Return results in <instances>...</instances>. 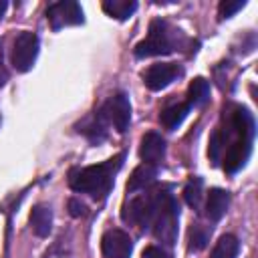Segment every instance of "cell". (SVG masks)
<instances>
[{
	"instance_id": "cell-1",
	"label": "cell",
	"mask_w": 258,
	"mask_h": 258,
	"mask_svg": "<svg viewBox=\"0 0 258 258\" xmlns=\"http://www.w3.org/2000/svg\"><path fill=\"white\" fill-rule=\"evenodd\" d=\"M121 161H123V155H117V157H113V159H109L105 163L89 165V167L71 171L69 173L71 189L81 191V194H89L95 200L105 198L107 191L111 189L115 171L121 167Z\"/></svg>"
},
{
	"instance_id": "cell-2",
	"label": "cell",
	"mask_w": 258,
	"mask_h": 258,
	"mask_svg": "<svg viewBox=\"0 0 258 258\" xmlns=\"http://www.w3.org/2000/svg\"><path fill=\"white\" fill-rule=\"evenodd\" d=\"M157 202H155V214H153V234L159 242L165 246H173L177 240V220H179V208L175 198L167 189H155Z\"/></svg>"
},
{
	"instance_id": "cell-3",
	"label": "cell",
	"mask_w": 258,
	"mask_h": 258,
	"mask_svg": "<svg viewBox=\"0 0 258 258\" xmlns=\"http://www.w3.org/2000/svg\"><path fill=\"white\" fill-rule=\"evenodd\" d=\"M179 32V30H177ZM167 22L163 20H151L147 36L135 44V56L145 58V56H159V54H169L175 50V34H177Z\"/></svg>"
},
{
	"instance_id": "cell-4",
	"label": "cell",
	"mask_w": 258,
	"mask_h": 258,
	"mask_svg": "<svg viewBox=\"0 0 258 258\" xmlns=\"http://www.w3.org/2000/svg\"><path fill=\"white\" fill-rule=\"evenodd\" d=\"M155 202H157V194L155 191L129 200L123 206V212H121L123 222L131 224V226H141V228L151 226L153 214H155Z\"/></svg>"
},
{
	"instance_id": "cell-5",
	"label": "cell",
	"mask_w": 258,
	"mask_h": 258,
	"mask_svg": "<svg viewBox=\"0 0 258 258\" xmlns=\"http://www.w3.org/2000/svg\"><path fill=\"white\" fill-rule=\"evenodd\" d=\"M36 54H38V36L30 30L20 32L12 42V54H10L12 67L18 73H26L32 69Z\"/></svg>"
},
{
	"instance_id": "cell-6",
	"label": "cell",
	"mask_w": 258,
	"mask_h": 258,
	"mask_svg": "<svg viewBox=\"0 0 258 258\" xmlns=\"http://www.w3.org/2000/svg\"><path fill=\"white\" fill-rule=\"evenodd\" d=\"M46 18L52 30H60L64 26H75V24L85 22L83 8L75 0H60V2L50 4L46 10Z\"/></svg>"
},
{
	"instance_id": "cell-7",
	"label": "cell",
	"mask_w": 258,
	"mask_h": 258,
	"mask_svg": "<svg viewBox=\"0 0 258 258\" xmlns=\"http://www.w3.org/2000/svg\"><path fill=\"white\" fill-rule=\"evenodd\" d=\"M107 123L115 127L117 133H125L131 121V105L125 93H115L107 99V103L101 107Z\"/></svg>"
},
{
	"instance_id": "cell-8",
	"label": "cell",
	"mask_w": 258,
	"mask_h": 258,
	"mask_svg": "<svg viewBox=\"0 0 258 258\" xmlns=\"http://www.w3.org/2000/svg\"><path fill=\"white\" fill-rule=\"evenodd\" d=\"M101 252L105 258H129L133 252V240L125 230L111 228L101 238Z\"/></svg>"
},
{
	"instance_id": "cell-9",
	"label": "cell",
	"mask_w": 258,
	"mask_h": 258,
	"mask_svg": "<svg viewBox=\"0 0 258 258\" xmlns=\"http://www.w3.org/2000/svg\"><path fill=\"white\" fill-rule=\"evenodd\" d=\"M179 75L181 69L175 62H155L143 73V83L149 91H161L169 87Z\"/></svg>"
},
{
	"instance_id": "cell-10",
	"label": "cell",
	"mask_w": 258,
	"mask_h": 258,
	"mask_svg": "<svg viewBox=\"0 0 258 258\" xmlns=\"http://www.w3.org/2000/svg\"><path fill=\"white\" fill-rule=\"evenodd\" d=\"M165 155V141L159 133L155 131H149L141 137V143H139V157L143 159V163H159Z\"/></svg>"
},
{
	"instance_id": "cell-11",
	"label": "cell",
	"mask_w": 258,
	"mask_h": 258,
	"mask_svg": "<svg viewBox=\"0 0 258 258\" xmlns=\"http://www.w3.org/2000/svg\"><path fill=\"white\" fill-rule=\"evenodd\" d=\"M250 149H252V139H244V137H240L232 145H228L226 155H224V169L230 171V173L238 171L246 163V159L250 155Z\"/></svg>"
},
{
	"instance_id": "cell-12",
	"label": "cell",
	"mask_w": 258,
	"mask_h": 258,
	"mask_svg": "<svg viewBox=\"0 0 258 258\" xmlns=\"http://www.w3.org/2000/svg\"><path fill=\"white\" fill-rule=\"evenodd\" d=\"M30 228L38 238H46L52 230V212L48 206H34L30 212Z\"/></svg>"
},
{
	"instance_id": "cell-13",
	"label": "cell",
	"mask_w": 258,
	"mask_h": 258,
	"mask_svg": "<svg viewBox=\"0 0 258 258\" xmlns=\"http://www.w3.org/2000/svg\"><path fill=\"white\" fill-rule=\"evenodd\" d=\"M228 204H230L228 191H224V189H220V187L210 189L208 202H206V214H208V218H210L212 222L222 220V216H224L226 210H228Z\"/></svg>"
},
{
	"instance_id": "cell-14",
	"label": "cell",
	"mask_w": 258,
	"mask_h": 258,
	"mask_svg": "<svg viewBox=\"0 0 258 258\" xmlns=\"http://www.w3.org/2000/svg\"><path fill=\"white\" fill-rule=\"evenodd\" d=\"M157 177V167L151 165V163H141L133 169V173L129 175V181H127V191L133 194L137 189H143L147 187L149 183H153V179Z\"/></svg>"
},
{
	"instance_id": "cell-15",
	"label": "cell",
	"mask_w": 258,
	"mask_h": 258,
	"mask_svg": "<svg viewBox=\"0 0 258 258\" xmlns=\"http://www.w3.org/2000/svg\"><path fill=\"white\" fill-rule=\"evenodd\" d=\"M81 129L79 131H83L91 141H103L105 139V135H107V119H105V115H103V111L99 109L97 113H93L91 117H87L81 125H79Z\"/></svg>"
},
{
	"instance_id": "cell-16",
	"label": "cell",
	"mask_w": 258,
	"mask_h": 258,
	"mask_svg": "<svg viewBox=\"0 0 258 258\" xmlns=\"http://www.w3.org/2000/svg\"><path fill=\"white\" fill-rule=\"evenodd\" d=\"M189 109H191V107H189L187 103H173V105H169V107H165V109L161 111L159 121H161V125H163L165 129H175V127L187 117Z\"/></svg>"
},
{
	"instance_id": "cell-17",
	"label": "cell",
	"mask_w": 258,
	"mask_h": 258,
	"mask_svg": "<svg viewBox=\"0 0 258 258\" xmlns=\"http://www.w3.org/2000/svg\"><path fill=\"white\" fill-rule=\"evenodd\" d=\"M103 10L111 18L127 20L137 10V2H133V0H105L103 2Z\"/></svg>"
},
{
	"instance_id": "cell-18",
	"label": "cell",
	"mask_w": 258,
	"mask_h": 258,
	"mask_svg": "<svg viewBox=\"0 0 258 258\" xmlns=\"http://www.w3.org/2000/svg\"><path fill=\"white\" fill-rule=\"evenodd\" d=\"M210 97V83L202 77H196L187 87V105L189 107H202Z\"/></svg>"
},
{
	"instance_id": "cell-19",
	"label": "cell",
	"mask_w": 258,
	"mask_h": 258,
	"mask_svg": "<svg viewBox=\"0 0 258 258\" xmlns=\"http://www.w3.org/2000/svg\"><path fill=\"white\" fill-rule=\"evenodd\" d=\"M238 250H240L238 238L232 236V234H224V236H220V240L216 242V246H214L210 258H236V256H238Z\"/></svg>"
},
{
	"instance_id": "cell-20",
	"label": "cell",
	"mask_w": 258,
	"mask_h": 258,
	"mask_svg": "<svg viewBox=\"0 0 258 258\" xmlns=\"http://www.w3.org/2000/svg\"><path fill=\"white\" fill-rule=\"evenodd\" d=\"M202 198H204V183H202L200 177H191V179L185 183V187H183V200H185V204H187L189 208L200 210Z\"/></svg>"
},
{
	"instance_id": "cell-21",
	"label": "cell",
	"mask_w": 258,
	"mask_h": 258,
	"mask_svg": "<svg viewBox=\"0 0 258 258\" xmlns=\"http://www.w3.org/2000/svg\"><path fill=\"white\" fill-rule=\"evenodd\" d=\"M208 240H210V230L206 226H202V224H191V228L187 232L189 250H194V252L204 250L206 244H208Z\"/></svg>"
},
{
	"instance_id": "cell-22",
	"label": "cell",
	"mask_w": 258,
	"mask_h": 258,
	"mask_svg": "<svg viewBox=\"0 0 258 258\" xmlns=\"http://www.w3.org/2000/svg\"><path fill=\"white\" fill-rule=\"evenodd\" d=\"M224 149H226V139H224L222 131L216 129V131L212 133V139H210V149H208L210 159H212L214 163H218L220 157H222V153H224Z\"/></svg>"
},
{
	"instance_id": "cell-23",
	"label": "cell",
	"mask_w": 258,
	"mask_h": 258,
	"mask_svg": "<svg viewBox=\"0 0 258 258\" xmlns=\"http://www.w3.org/2000/svg\"><path fill=\"white\" fill-rule=\"evenodd\" d=\"M244 6H246L244 0H222L220 6H218L220 18H230V16H234L238 10H242Z\"/></svg>"
},
{
	"instance_id": "cell-24",
	"label": "cell",
	"mask_w": 258,
	"mask_h": 258,
	"mask_svg": "<svg viewBox=\"0 0 258 258\" xmlns=\"http://www.w3.org/2000/svg\"><path fill=\"white\" fill-rule=\"evenodd\" d=\"M141 258H171V256H169L163 248H159V246H147V248L143 250Z\"/></svg>"
},
{
	"instance_id": "cell-25",
	"label": "cell",
	"mask_w": 258,
	"mask_h": 258,
	"mask_svg": "<svg viewBox=\"0 0 258 258\" xmlns=\"http://www.w3.org/2000/svg\"><path fill=\"white\" fill-rule=\"evenodd\" d=\"M69 212H71V216L81 218V216H85V214H87V206L73 198V200H69Z\"/></svg>"
},
{
	"instance_id": "cell-26",
	"label": "cell",
	"mask_w": 258,
	"mask_h": 258,
	"mask_svg": "<svg viewBox=\"0 0 258 258\" xmlns=\"http://www.w3.org/2000/svg\"><path fill=\"white\" fill-rule=\"evenodd\" d=\"M4 81H6V73H4V69L0 67V87L4 85Z\"/></svg>"
},
{
	"instance_id": "cell-27",
	"label": "cell",
	"mask_w": 258,
	"mask_h": 258,
	"mask_svg": "<svg viewBox=\"0 0 258 258\" xmlns=\"http://www.w3.org/2000/svg\"><path fill=\"white\" fill-rule=\"evenodd\" d=\"M4 10H6V2H4V0H0V16L4 14Z\"/></svg>"
}]
</instances>
